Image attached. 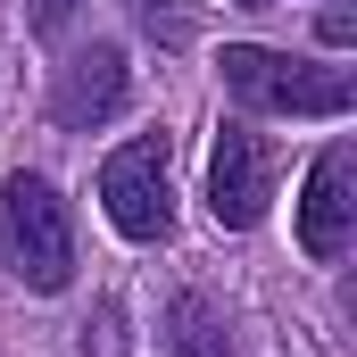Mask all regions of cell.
<instances>
[{"mask_svg": "<svg viewBox=\"0 0 357 357\" xmlns=\"http://www.w3.org/2000/svg\"><path fill=\"white\" fill-rule=\"evenodd\" d=\"M216 67H225V91L241 108H274V116H349L357 100L349 67H316V59H291L266 42H233Z\"/></svg>", "mask_w": 357, "mask_h": 357, "instance_id": "1", "label": "cell"}, {"mask_svg": "<svg viewBox=\"0 0 357 357\" xmlns=\"http://www.w3.org/2000/svg\"><path fill=\"white\" fill-rule=\"evenodd\" d=\"M100 208L125 241H167L175 233V183H167V133H142L125 150H108L100 167Z\"/></svg>", "mask_w": 357, "mask_h": 357, "instance_id": "3", "label": "cell"}, {"mask_svg": "<svg viewBox=\"0 0 357 357\" xmlns=\"http://www.w3.org/2000/svg\"><path fill=\"white\" fill-rule=\"evenodd\" d=\"M241 8H258V0H241Z\"/></svg>", "mask_w": 357, "mask_h": 357, "instance_id": "10", "label": "cell"}, {"mask_svg": "<svg viewBox=\"0 0 357 357\" xmlns=\"http://www.w3.org/2000/svg\"><path fill=\"white\" fill-rule=\"evenodd\" d=\"M349 241H357V150H349V142H333V150L307 167V199H299V250L333 266Z\"/></svg>", "mask_w": 357, "mask_h": 357, "instance_id": "5", "label": "cell"}, {"mask_svg": "<svg viewBox=\"0 0 357 357\" xmlns=\"http://www.w3.org/2000/svg\"><path fill=\"white\" fill-rule=\"evenodd\" d=\"M125 100H133V67H125V50H116V42H91V50H75V59L59 67V84H50V116H59L67 133H91V125H108Z\"/></svg>", "mask_w": 357, "mask_h": 357, "instance_id": "6", "label": "cell"}, {"mask_svg": "<svg viewBox=\"0 0 357 357\" xmlns=\"http://www.w3.org/2000/svg\"><path fill=\"white\" fill-rule=\"evenodd\" d=\"M67 17H75V0H33V33H59Z\"/></svg>", "mask_w": 357, "mask_h": 357, "instance_id": "9", "label": "cell"}, {"mask_svg": "<svg viewBox=\"0 0 357 357\" xmlns=\"http://www.w3.org/2000/svg\"><path fill=\"white\" fill-rule=\"evenodd\" d=\"M133 8V25L150 33V42H167V50H183L191 33H199V8L191 0H125Z\"/></svg>", "mask_w": 357, "mask_h": 357, "instance_id": "8", "label": "cell"}, {"mask_svg": "<svg viewBox=\"0 0 357 357\" xmlns=\"http://www.w3.org/2000/svg\"><path fill=\"white\" fill-rule=\"evenodd\" d=\"M0 258L25 291H67L75 282V225H67V199L42 175L0 183Z\"/></svg>", "mask_w": 357, "mask_h": 357, "instance_id": "2", "label": "cell"}, {"mask_svg": "<svg viewBox=\"0 0 357 357\" xmlns=\"http://www.w3.org/2000/svg\"><path fill=\"white\" fill-rule=\"evenodd\" d=\"M266 199H274V142L250 133V125H225L216 150H208V216L250 233L266 216Z\"/></svg>", "mask_w": 357, "mask_h": 357, "instance_id": "4", "label": "cell"}, {"mask_svg": "<svg viewBox=\"0 0 357 357\" xmlns=\"http://www.w3.org/2000/svg\"><path fill=\"white\" fill-rule=\"evenodd\" d=\"M167 357H233V324L216 316V299H199V291L167 299Z\"/></svg>", "mask_w": 357, "mask_h": 357, "instance_id": "7", "label": "cell"}]
</instances>
